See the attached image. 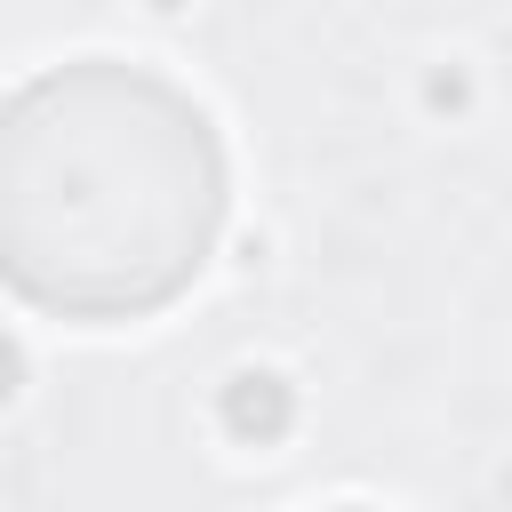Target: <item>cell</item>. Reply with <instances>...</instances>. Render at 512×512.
I'll return each instance as SVG.
<instances>
[{
  "label": "cell",
  "instance_id": "1",
  "mask_svg": "<svg viewBox=\"0 0 512 512\" xmlns=\"http://www.w3.org/2000/svg\"><path fill=\"white\" fill-rule=\"evenodd\" d=\"M224 152L144 64H56L0 104V280L64 320H136L216 248Z\"/></svg>",
  "mask_w": 512,
  "mask_h": 512
}]
</instances>
